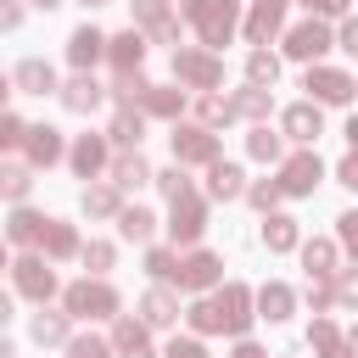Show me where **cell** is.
<instances>
[{
    "label": "cell",
    "mask_w": 358,
    "mask_h": 358,
    "mask_svg": "<svg viewBox=\"0 0 358 358\" xmlns=\"http://www.w3.org/2000/svg\"><path fill=\"white\" fill-rule=\"evenodd\" d=\"M308 302H313V308H330V302H336V291H330L324 280H313V285H308Z\"/></svg>",
    "instance_id": "obj_51"
},
{
    "label": "cell",
    "mask_w": 358,
    "mask_h": 358,
    "mask_svg": "<svg viewBox=\"0 0 358 358\" xmlns=\"http://www.w3.org/2000/svg\"><path fill=\"white\" fill-rule=\"evenodd\" d=\"M162 358H207V347H201V341H179V336H173Z\"/></svg>",
    "instance_id": "obj_47"
},
{
    "label": "cell",
    "mask_w": 358,
    "mask_h": 358,
    "mask_svg": "<svg viewBox=\"0 0 358 358\" xmlns=\"http://www.w3.org/2000/svg\"><path fill=\"white\" fill-rule=\"evenodd\" d=\"M90 6H101V0H90Z\"/></svg>",
    "instance_id": "obj_64"
},
{
    "label": "cell",
    "mask_w": 358,
    "mask_h": 358,
    "mask_svg": "<svg viewBox=\"0 0 358 358\" xmlns=\"http://www.w3.org/2000/svg\"><path fill=\"white\" fill-rule=\"evenodd\" d=\"M145 179H151V168H145V157H140V151L112 162V185H117V190H134V185H145Z\"/></svg>",
    "instance_id": "obj_22"
},
{
    "label": "cell",
    "mask_w": 358,
    "mask_h": 358,
    "mask_svg": "<svg viewBox=\"0 0 358 358\" xmlns=\"http://www.w3.org/2000/svg\"><path fill=\"white\" fill-rule=\"evenodd\" d=\"M84 263H90V268H112V246H106V241L84 246Z\"/></svg>",
    "instance_id": "obj_49"
},
{
    "label": "cell",
    "mask_w": 358,
    "mask_h": 358,
    "mask_svg": "<svg viewBox=\"0 0 358 358\" xmlns=\"http://www.w3.org/2000/svg\"><path fill=\"white\" fill-rule=\"evenodd\" d=\"M229 106H235V117H263V112H268V90H257V84H252V90H241Z\"/></svg>",
    "instance_id": "obj_36"
},
{
    "label": "cell",
    "mask_w": 358,
    "mask_h": 358,
    "mask_svg": "<svg viewBox=\"0 0 358 358\" xmlns=\"http://www.w3.org/2000/svg\"><path fill=\"white\" fill-rule=\"evenodd\" d=\"M62 157V134L50 129V123H39V129H28V162H39V168H50Z\"/></svg>",
    "instance_id": "obj_18"
},
{
    "label": "cell",
    "mask_w": 358,
    "mask_h": 358,
    "mask_svg": "<svg viewBox=\"0 0 358 358\" xmlns=\"http://www.w3.org/2000/svg\"><path fill=\"white\" fill-rule=\"evenodd\" d=\"M330 291H336V302H347V308H358V268H347V274H341V280H336Z\"/></svg>",
    "instance_id": "obj_44"
},
{
    "label": "cell",
    "mask_w": 358,
    "mask_h": 358,
    "mask_svg": "<svg viewBox=\"0 0 358 358\" xmlns=\"http://www.w3.org/2000/svg\"><path fill=\"white\" fill-rule=\"evenodd\" d=\"M134 17H140L157 39H179V22L168 17V0H134Z\"/></svg>",
    "instance_id": "obj_16"
},
{
    "label": "cell",
    "mask_w": 358,
    "mask_h": 358,
    "mask_svg": "<svg viewBox=\"0 0 358 358\" xmlns=\"http://www.w3.org/2000/svg\"><path fill=\"white\" fill-rule=\"evenodd\" d=\"M140 313H145V324H173V319H179V302H173L168 291H145Z\"/></svg>",
    "instance_id": "obj_26"
},
{
    "label": "cell",
    "mask_w": 358,
    "mask_h": 358,
    "mask_svg": "<svg viewBox=\"0 0 358 358\" xmlns=\"http://www.w3.org/2000/svg\"><path fill=\"white\" fill-rule=\"evenodd\" d=\"M347 352H358V330H352V336H347Z\"/></svg>",
    "instance_id": "obj_59"
},
{
    "label": "cell",
    "mask_w": 358,
    "mask_h": 358,
    "mask_svg": "<svg viewBox=\"0 0 358 358\" xmlns=\"http://www.w3.org/2000/svg\"><path fill=\"white\" fill-rule=\"evenodd\" d=\"M319 129H324V123H319V106H313V101H296V106H285V134H291V140L313 145V140H319Z\"/></svg>",
    "instance_id": "obj_13"
},
{
    "label": "cell",
    "mask_w": 358,
    "mask_h": 358,
    "mask_svg": "<svg viewBox=\"0 0 358 358\" xmlns=\"http://www.w3.org/2000/svg\"><path fill=\"white\" fill-rule=\"evenodd\" d=\"M207 302H213V313H218V330L241 336V330L252 324V313H246V308H252V291H246V285H224V291L207 296Z\"/></svg>",
    "instance_id": "obj_3"
},
{
    "label": "cell",
    "mask_w": 358,
    "mask_h": 358,
    "mask_svg": "<svg viewBox=\"0 0 358 358\" xmlns=\"http://www.w3.org/2000/svg\"><path fill=\"white\" fill-rule=\"evenodd\" d=\"M341 50H352V56H358V17H352V22H341Z\"/></svg>",
    "instance_id": "obj_54"
},
{
    "label": "cell",
    "mask_w": 358,
    "mask_h": 358,
    "mask_svg": "<svg viewBox=\"0 0 358 358\" xmlns=\"http://www.w3.org/2000/svg\"><path fill=\"white\" fill-rule=\"evenodd\" d=\"M101 50H106V39H101L95 28H73V39H67V56H73V67H78V73H84V67H90Z\"/></svg>",
    "instance_id": "obj_19"
},
{
    "label": "cell",
    "mask_w": 358,
    "mask_h": 358,
    "mask_svg": "<svg viewBox=\"0 0 358 358\" xmlns=\"http://www.w3.org/2000/svg\"><path fill=\"white\" fill-rule=\"evenodd\" d=\"M173 73H179L185 84H196V90H213V84L224 78L218 56H207V50H173Z\"/></svg>",
    "instance_id": "obj_5"
},
{
    "label": "cell",
    "mask_w": 358,
    "mask_h": 358,
    "mask_svg": "<svg viewBox=\"0 0 358 358\" xmlns=\"http://www.w3.org/2000/svg\"><path fill=\"white\" fill-rule=\"evenodd\" d=\"M257 308H263V319H285L296 308V296H291V285H263L257 291Z\"/></svg>",
    "instance_id": "obj_25"
},
{
    "label": "cell",
    "mask_w": 358,
    "mask_h": 358,
    "mask_svg": "<svg viewBox=\"0 0 358 358\" xmlns=\"http://www.w3.org/2000/svg\"><path fill=\"white\" fill-rule=\"evenodd\" d=\"M280 22H285V0H257L252 17H246V39L252 45H268L280 34Z\"/></svg>",
    "instance_id": "obj_11"
},
{
    "label": "cell",
    "mask_w": 358,
    "mask_h": 358,
    "mask_svg": "<svg viewBox=\"0 0 358 358\" xmlns=\"http://www.w3.org/2000/svg\"><path fill=\"white\" fill-rule=\"evenodd\" d=\"M101 162H106V145H101V140H95V134H84V140H78V145H73V168H78V173H84V179H90V173H95V168H101Z\"/></svg>",
    "instance_id": "obj_29"
},
{
    "label": "cell",
    "mask_w": 358,
    "mask_h": 358,
    "mask_svg": "<svg viewBox=\"0 0 358 358\" xmlns=\"http://www.w3.org/2000/svg\"><path fill=\"white\" fill-rule=\"evenodd\" d=\"M0 268H6V246H0Z\"/></svg>",
    "instance_id": "obj_62"
},
{
    "label": "cell",
    "mask_w": 358,
    "mask_h": 358,
    "mask_svg": "<svg viewBox=\"0 0 358 358\" xmlns=\"http://www.w3.org/2000/svg\"><path fill=\"white\" fill-rule=\"evenodd\" d=\"M62 101H67L73 112H90V106H101V84H95L90 73H78V78H73V84L62 90Z\"/></svg>",
    "instance_id": "obj_21"
},
{
    "label": "cell",
    "mask_w": 358,
    "mask_h": 358,
    "mask_svg": "<svg viewBox=\"0 0 358 358\" xmlns=\"http://www.w3.org/2000/svg\"><path fill=\"white\" fill-rule=\"evenodd\" d=\"M263 241H268V252H291L296 246V224L291 218H268L263 224Z\"/></svg>",
    "instance_id": "obj_34"
},
{
    "label": "cell",
    "mask_w": 358,
    "mask_h": 358,
    "mask_svg": "<svg viewBox=\"0 0 358 358\" xmlns=\"http://www.w3.org/2000/svg\"><path fill=\"white\" fill-rule=\"evenodd\" d=\"M84 213H95V218H106V213H117V190H106V185H95V190H84Z\"/></svg>",
    "instance_id": "obj_39"
},
{
    "label": "cell",
    "mask_w": 358,
    "mask_h": 358,
    "mask_svg": "<svg viewBox=\"0 0 358 358\" xmlns=\"http://www.w3.org/2000/svg\"><path fill=\"white\" fill-rule=\"evenodd\" d=\"M341 185H352V190H358V145H352V157L341 162Z\"/></svg>",
    "instance_id": "obj_55"
},
{
    "label": "cell",
    "mask_w": 358,
    "mask_h": 358,
    "mask_svg": "<svg viewBox=\"0 0 358 358\" xmlns=\"http://www.w3.org/2000/svg\"><path fill=\"white\" fill-rule=\"evenodd\" d=\"M185 17L201 28L207 45H229L235 34V0H185Z\"/></svg>",
    "instance_id": "obj_1"
},
{
    "label": "cell",
    "mask_w": 358,
    "mask_h": 358,
    "mask_svg": "<svg viewBox=\"0 0 358 358\" xmlns=\"http://www.w3.org/2000/svg\"><path fill=\"white\" fill-rule=\"evenodd\" d=\"M45 224H50V218H39V213L17 207V213H11V224H6V235H11V241H22V246H34V241H45Z\"/></svg>",
    "instance_id": "obj_20"
},
{
    "label": "cell",
    "mask_w": 358,
    "mask_h": 358,
    "mask_svg": "<svg viewBox=\"0 0 358 358\" xmlns=\"http://www.w3.org/2000/svg\"><path fill=\"white\" fill-rule=\"evenodd\" d=\"M218 268H224V263H218L213 252H190V257H179V268H173V280H179L185 291H207V285L218 280Z\"/></svg>",
    "instance_id": "obj_9"
},
{
    "label": "cell",
    "mask_w": 358,
    "mask_h": 358,
    "mask_svg": "<svg viewBox=\"0 0 358 358\" xmlns=\"http://www.w3.org/2000/svg\"><path fill=\"white\" fill-rule=\"evenodd\" d=\"M11 268H17V291H22V296H34V302H45V296L56 291V274L45 268V257H17Z\"/></svg>",
    "instance_id": "obj_10"
},
{
    "label": "cell",
    "mask_w": 358,
    "mask_h": 358,
    "mask_svg": "<svg viewBox=\"0 0 358 358\" xmlns=\"http://www.w3.org/2000/svg\"><path fill=\"white\" fill-rule=\"evenodd\" d=\"M246 151H252V157H263V162H280V134H268V129H252Z\"/></svg>",
    "instance_id": "obj_38"
},
{
    "label": "cell",
    "mask_w": 358,
    "mask_h": 358,
    "mask_svg": "<svg viewBox=\"0 0 358 358\" xmlns=\"http://www.w3.org/2000/svg\"><path fill=\"white\" fill-rule=\"evenodd\" d=\"M313 347H319L324 358H352V352H347V341L336 336V324H330V319H313Z\"/></svg>",
    "instance_id": "obj_31"
},
{
    "label": "cell",
    "mask_w": 358,
    "mask_h": 358,
    "mask_svg": "<svg viewBox=\"0 0 358 358\" xmlns=\"http://www.w3.org/2000/svg\"><path fill=\"white\" fill-rule=\"evenodd\" d=\"M207 229V213H201V201H196V190L185 185L179 196H173V224H168V235L173 241H196Z\"/></svg>",
    "instance_id": "obj_6"
},
{
    "label": "cell",
    "mask_w": 358,
    "mask_h": 358,
    "mask_svg": "<svg viewBox=\"0 0 358 358\" xmlns=\"http://www.w3.org/2000/svg\"><path fill=\"white\" fill-rule=\"evenodd\" d=\"M330 50V28L324 22H296L291 34H285V56H296V62H313V56H324Z\"/></svg>",
    "instance_id": "obj_7"
},
{
    "label": "cell",
    "mask_w": 358,
    "mask_h": 358,
    "mask_svg": "<svg viewBox=\"0 0 358 358\" xmlns=\"http://www.w3.org/2000/svg\"><path fill=\"white\" fill-rule=\"evenodd\" d=\"M106 56H112V67H117V78H123V73H134V67H140V56H145V39L129 28V34L106 39Z\"/></svg>",
    "instance_id": "obj_15"
},
{
    "label": "cell",
    "mask_w": 358,
    "mask_h": 358,
    "mask_svg": "<svg viewBox=\"0 0 358 358\" xmlns=\"http://www.w3.org/2000/svg\"><path fill=\"white\" fill-rule=\"evenodd\" d=\"M112 352H117V358H151L145 324H134V319H117V324H112Z\"/></svg>",
    "instance_id": "obj_14"
},
{
    "label": "cell",
    "mask_w": 358,
    "mask_h": 358,
    "mask_svg": "<svg viewBox=\"0 0 358 358\" xmlns=\"http://www.w3.org/2000/svg\"><path fill=\"white\" fill-rule=\"evenodd\" d=\"M246 78L263 90V84H274V78H280V62H274L268 50H252V56H246Z\"/></svg>",
    "instance_id": "obj_32"
},
{
    "label": "cell",
    "mask_w": 358,
    "mask_h": 358,
    "mask_svg": "<svg viewBox=\"0 0 358 358\" xmlns=\"http://www.w3.org/2000/svg\"><path fill=\"white\" fill-rule=\"evenodd\" d=\"M347 140H352V145H358V117H347Z\"/></svg>",
    "instance_id": "obj_57"
},
{
    "label": "cell",
    "mask_w": 358,
    "mask_h": 358,
    "mask_svg": "<svg viewBox=\"0 0 358 358\" xmlns=\"http://www.w3.org/2000/svg\"><path fill=\"white\" fill-rule=\"evenodd\" d=\"M246 196H252V207H263V213H268V207H274V201H280V196H285V190H280V185H274V179H263V185H252V190H246Z\"/></svg>",
    "instance_id": "obj_42"
},
{
    "label": "cell",
    "mask_w": 358,
    "mask_h": 358,
    "mask_svg": "<svg viewBox=\"0 0 358 358\" xmlns=\"http://www.w3.org/2000/svg\"><path fill=\"white\" fill-rule=\"evenodd\" d=\"M0 358H17V352H11V341H0Z\"/></svg>",
    "instance_id": "obj_60"
},
{
    "label": "cell",
    "mask_w": 358,
    "mask_h": 358,
    "mask_svg": "<svg viewBox=\"0 0 358 358\" xmlns=\"http://www.w3.org/2000/svg\"><path fill=\"white\" fill-rule=\"evenodd\" d=\"M73 358H112V347L95 341V336H78V341H73Z\"/></svg>",
    "instance_id": "obj_46"
},
{
    "label": "cell",
    "mask_w": 358,
    "mask_h": 358,
    "mask_svg": "<svg viewBox=\"0 0 358 358\" xmlns=\"http://www.w3.org/2000/svg\"><path fill=\"white\" fill-rule=\"evenodd\" d=\"M17 140H28V129H22V117H11V112H0V151H11Z\"/></svg>",
    "instance_id": "obj_41"
},
{
    "label": "cell",
    "mask_w": 358,
    "mask_h": 358,
    "mask_svg": "<svg viewBox=\"0 0 358 358\" xmlns=\"http://www.w3.org/2000/svg\"><path fill=\"white\" fill-rule=\"evenodd\" d=\"M145 112H157V117H179V106H185V95L179 90H162V84H140V95H134Z\"/></svg>",
    "instance_id": "obj_17"
},
{
    "label": "cell",
    "mask_w": 358,
    "mask_h": 358,
    "mask_svg": "<svg viewBox=\"0 0 358 358\" xmlns=\"http://www.w3.org/2000/svg\"><path fill=\"white\" fill-rule=\"evenodd\" d=\"M145 268H151V274H157V280H173V268H179V257H173V252H162V246H157V252H151V257H145Z\"/></svg>",
    "instance_id": "obj_43"
},
{
    "label": "cell",
    "mask_w": 358,
    "mask_h": 358,
    "mask_svg": "<svg viewBox=\"0 0 358 358\" xmlns=\"http://www.w3.org/2000/svg\"><path fill=\"white\" fill-rule=\"evenodd\" d=\"M34 341L39 347H56V341H67V313H34Z\"/></svg>",
    "instance_id": "obj_27"
},
{
    "label": "cell",
    "mask_w": 358,
    "mask_h": 358,
    "mask_svg": "<svg viewBox=\"0 0 358 358\" xmlns=\"http://www.w3.org/2000/svg\"><path fill=\"white\" fill-rule=\"evenodd\" d=\"M17 84H22L28 95H45V90H56V73H50L45 62H22V67H17Z\"/></svg>",
    "instance_id": "obj_28"
},
{
    "label": "cell",
    "mask_w": 358,
    "mask_h": 358,
    "mask_svg": "<svg viewBox=\"0 0 358 358\" xmlns=\"http://www.w3.org/2000/svg\"><path fill=\"white\" fill-rule=\"evenodd\" d=\"M157 190H162V196L173 201V196L185 190V173H179V168H168V173H157Z\"/></svg>",
    "instance_id": "obj_48"
},
{
    "label": "cell",
    "mask_w": 358,
    "mask_h": 358,
    "mask_svg": "<svg viewBox=\"0 0 358 358\" xmlns=\"http://www.w3.org/2000/svg\"><path fill=\"white\" fill-rule=\"evenodd\" d=\"M229 358H263V347H252V341H241V347H235Z\"/></svg>",
    "instance_id": "obj_56"
},
{
    "label": "cell",
    "mask_w": 358,
    "mask_h": 358,
    "mask_svg": "<svg viewBox=\"0 0 358 358\" xmlns=\"http://www.w3.org/2000/svg\"><path fill=\"white\" fill-rule=\"evenodd\" d=\"M336 224H341V241H347V252L358 257V213H341Z\"/></svg>",
    "instance_id": "obj_50"
},
{
    "label": "cell",
    "mask_w": 358,
    "mask_h": 358,
    "mask_svg": "<svg viewBox=\"0 0 358 358\" xmlns=\"http://www.w3.org/2000/svg\"><path fill=\"white\" fill-rule=\"evenodd\" d=\"M6 319H11V302H6V296H0V324H6Z\"/></svg>",
    "instance_id": "obj_58"
},
{
    "label": "cell",
    "mask_w": 358,
    "mask_h": 358,
    "mask_svg": "<svg viewBox=\"0 0 358 358\" xmlns=\"http://www.w3.org/2000/svg\"><path fill=\"white\" fill-rule=\"evenodd\" d=\"M0 101H6V78H0Z\"/></svg>",
    "instance_id": "obj_63"
},
{
    "label": "cell",
    "mask_w": 358,
    "mask_h": 358,
    "mask_svg": "<svg viewBox=\"0 0 358 358\" xmlns=\"http://www.w3.org/2000/svg\"><path fill=\"white\" fill-rule=\"evenodd\" d=\"M34 6H45V11H50V6H62V0H34Z\"/></svg>",
    "instance_id": "obj_61"
},
{
    "label": "cell",
    "mask_w": 358,
    "mask_h": 358,
    "mask_svg": "<svg viewBox=\"0 0 358 358\" xmlns=\"http://www.w3.org/2000/svg\"><path fill=\"white\" fill-rule=\"evenodd\" d=\"M28 185H34V179H28V168H17V162H11V168H0V196L22 201V196H28Z\"/></svg>",
    "instance_id": "obj_37"
},
{
    "label": "cell",
    "mask_w": 358,
    "mask_h": 358,
    "mask_svg": "<svg viewBox=\"0 0 358 358\" xmlns=\"http://www.w3.org/2000/svg\"><path fill=\"white\" fill-rule=\"evenodd\" d=\"M140 129H145V123H140V112H134V106H117V117H112V140H117V145H134V140H140Z\"/></svg>",
    "instance_id": "obj_33"
},
{
    "label": "cell",
    "mask_w": 358,
    "mask_h": 358,
    "mask_svg": "<svg viewBox=\"0 0 358 358\" xmlns=\"http://www.w3.org/2000/svg\"><path fill=\"white\" fill-rule=\"evenodd\" d=\"M151 224H157V218H151L145 207H117V229H123L129 241H145V235H151Z\"/></svg>",
    "instance_id": "obj_30"
},
{
    "label": "cell",
    "mask_w": 358,
    "mask_h": 358,
    "mask_svg": "<svg viewBox=\"0 0 358 358\" xmlns=\"http://www.w3.org/2000/svg\"><path fill=\"white\" fill-rule=\"evenodd\" d=\"M173 157L179 162H213L218 157V134H207L201 123L196 129H173Z\"/></svg>",
    "instance_id": "obj_8"
},
{
    "label": "cell",
    "mask_w": 358,
    "mask_h": 358,
    "mask_svg": "<svg viewBox=\"0 0 358 358\" xmlns=\"http://www.w3.org/2000/svg\"><path fill=\"white\" fill-rule=\"evenodd\" d=\"M22 22V6H11V0H0V28H17Z\"/></svg>",
    "instance_id": "obj_53"
},
{
    "label": "cell",
    "mask_w": 358,
    "mask_h": 358,
    "mask_svg": "<svg viewBox=\"0 0 358 358\" xmlns=\"http://www.w3.org/2000/svg\"><path fill=\"white\" fill-rule=\"evenodd\" d=\"M319 173H324V168H319V157H313V151H296V157H285V162H280V179H274V185H280L285 196H308V190L319 185Z\"/></svg>",
    "instance_id": "obj_4"
},
{
    "label": "cell",
    "mask_w": 358,
    "mask_h": 358,
    "mask_svg": "<svg viewBox=\"0 0 358 358\" xmlns=\"http://www.w3.org/2000/svg\"><path fill=\"white\" fill-rule=\"evenodd\" d=\"M308 11H319V17H341L347 11V0H302Z\"/></svg>",
    "instance_id": "obj_52"
},
{
    "label": "cell",
    "mask_w": 358,
    "mask_h": 358,
    "mask_svg": "<svg viewBox=\"0 0 358 358\" xmlns=\"http://www.w3.org/2000/svg\"><path fill=\"white\" fill-rule=\"evenodd\" d=\"M67 313L73 319H106V313H117V291L101 285V280H78L67 291Z\"/></svg>",
    "instance_id": "obj_2"
},
{
    "label": "cell",
    "mask_w": 358,
    "mask_h": 358,
    "mask_svg": "<svg viewBox=\"0 0 358 358\" xmlns=\"http://www.w3.org/2000/svg\"><path fill=\"white\" fill-rule=\"evenodd\" d=\"M201 117H207V123H229V117H235V106H229L224 95H201Z\"/></svg>",
    "instance_id": "obj_40"
},
{
    "label": "cell",
    "mask_w": 358,
    "mask_h": 358,
    "mask_svg": "<svg viewBox=\"0 0 358 358\" xmlns=\"http://www.w3.org/2000/svg\"><path fill=\"white\" fill-rule=\"evenodd\" d=\"M207 190H213L218 201H229V196H241V168H235V162H218V157H213V173H207Z\"/></svg>",
    "instance_id": "obj_23"
},
{
    "label": "cell",
    "mask_w": 358,
    "mask_h": 358,
    "mask_svg": "<svg viewBox=\"0 0 358 358\" xmlns=\"http://www.w3.org/2000/svg\"><path fill=\"white\" fill-rule=\"evenodd\" d=\"M302 263H308L313 280H330V274H336V246H330V241H308V246H302Z\"/></svg>",
    "instance_id": "obj_24"
},
{
    "label": "cell",
    "mask_w": 358,
    "mask_h": 358,
    "mask_svg": "<svg viewBox=\"0 0 358 358\" xmlns=\"http://www.w3.org/2000/svg\"><path fill=\"white\" fill-rule=\"evenodd\" d=\"M45 252H50V257H73V252H78V235H73L67 224H45Z\"/></svg>",
    "instance_id": "obj_35"
},
{
    "label": "cell",
    "mask_w": 358,
    "mask_h": 358,
    "mask_svg": "<svg viewBox=\"0 0 358 358\" xmlns=\"http://www.w3.org/2000/svg\"><path fill=\"white\" fill-rule=\"evenodd\" d=\"M190 324H196L201 336H213V330H218V313H213V302H196V308H190Z\"/></svg>",
    "instance_id": "obj_45"
},
{
    "label": "cell",
    "mask_w": 358,
    "mask_h": 358,
    "mask_svg": "<svg viewBox=\"0 0 358 358\" xmlns=\"http://www.w3.org/2000/svg\"><path fill=\"white\" fill-rule=\"evenodd\" d=\"M308 90H313V101L341 106V101L352 95V78H347V73H336V67H313V73H308Z\"/></svg>",
    "instance_id": "obj_12"
}]
</instances>
